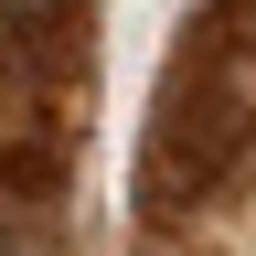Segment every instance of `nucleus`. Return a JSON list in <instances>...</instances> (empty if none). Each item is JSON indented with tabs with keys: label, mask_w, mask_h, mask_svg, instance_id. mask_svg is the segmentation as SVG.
<instances>
[{
	"label": "nucleus",
	"mask_w": 256,
	"mask_h": 256,
	"mask_svg": "<svg viewBox=\"0 0 256 256\" xmlns=\"http://www.w3.org/2000/svg\"><path fill=\"white\" fill-rule=\"evenodd\" d=\"M96 96V0H0V192L54 203Z\"/></svg>",
	"instance_id": "2"
},
{
	"label": "nucleus",
	"mask_w": 256,
	"mask_h": 256,
	"mask_svg": "<svg viewBox=\"0 0 256 256\" xmlns=\"http://www.w3.org/2000/svg\"><path fill=\"white\" fill-rule=\"evenodd\" d=\"M0 256H54V203H11L0 192Z\"/></svg>",
	"instance_id": "3"
},
{
	"label": "nucleus",
	"mask_w": 256,
	"mask_h": 256,
	"mask_svg": "<svg viewBox=\"0 0 256 256\" xmlns=\"http://www.w3.org/2000/svg\"><path fill=\"white\" fill-rule=\"evenodd\" d=\"M235 182H256V0H203L150 96L139 224L171 235V224L214 214Z\"/></svg>",
	"instance_id": "1"
}]
</instances>
